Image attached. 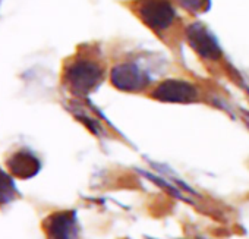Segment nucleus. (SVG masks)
<instances>
[{"label": "nucleus", "instance_id": "f257e3e1", "mask_svg": "<svg viewBox=\"0 0 249 239\" xmlns=\"http://www.w3.org/2000/svg\"><path fill=\"white\" fill-rule=\"evenodd\" d=\"M104 76L103 63L92 56H76L63 68V82L76 95H85L97 90Z\"/></svg>", "mask_w": 249, "mask_h": 239}, {"label": "nucleus", "instance_id": "f03ea898", "mask_svg": "<svg viewBox=\"0 0 249 239\" xmlns=\"http://www.w3.org/2000/svg\"><path fill=\"white\" fill-rule=\"evenodd\" d=\"M134 12L156 36H167L178 24V9L172 0H137Z\"/></svg>", "mask_w": 249, "mask_h": 239}, {"label": "nucleus", "instance_id": "7ed1b4c3", "mask_svg": "<svg viewBox=\"0 0 249 239\" xmlns=\"http://www.w3.org/2000/svg\"><path fill=\"white\" fill-rule=\"evenodd\" d=\"M185 38L188 46L195 52V55L207 62L215 63L223 59V49L211 33L208 27H205L199 21H194L185 28Z\"/></svg>", "mask_w": 249, "mask_h": 239}, {"label": "nucleus", "instance_id": "20e7f679", "mask_svg": "<svg viewBox=\"0 0 249 239\" xmlns=\"http://www.w3.org/2000/svg\"><path fill=\"white\" fill-rule=\"evenodd\" d=\"M110 84L124 92H140L144 91L150 84L151 78L148 72L135 62H119L111 66L108 72Z\"/></svg>", "mask_w": 249, "mask_h": 239}, {"label": "nucleus", "instance_id": "39448f33", "mask_svg": "<svg viewBox=\"0 0 249 239\" xmlns=\"http://www.w3.org/2000/svg\"><path fill=\"white\" fill-rule=\"evenodd\" d=\"M151 95L164 103H192L198 98V87L183 78H167L159 82Z\"/></svg>", "mask_w": 249, "mask_h": 239}, {"label": "nucleus", "instance_id": "423d86ee", "mask_svg": "<svg viewBox=\"0 0 249 239\" xmlns=\"http://www.w3.org/2000/svg\"><path fill=\"white\" fill-rule=\"evenodd\" d=\"M6 167L14 178L27 181L40 173L41 162L31 150L21 148L9 156L6 160Z\"/></svg>", "mask_w": 249, "mask_h": 239}, {"label": "nucleus", "instance_id": "0eeeda50", "mask_svg": "<svg viewBox=\"0 0 249 239\" xmlns=\"http://www.w3.org/2000/svg\"><path fill=\"white\" fill-rule=\"evenodd\" d=\"M44 227L49 239H73V219L68 213L50 216Z\"/></svg>", "mask_w": 249, "mask_h": 239}, {"label": "nucleus", "instance_id": "6e6552de", "mask_svg": "<svg viewBox=\"0 0 249 239\" xmlns=\"http://www.w3.org/2000/svg\"><path fill=\"white\" fill-rule=\"evenodd\" d=\"M19 189L11 173L0 169V207H6L19 197Z\"/></svg>", "mask_w": 249, "mask_h": 239}, {"label": "nucleus", "instance_id": "1a4fd4ad", "mask_svg": "<svg viewBox=\"0 0 249 239\" xmlns=\"http://www.w3.org/2000/svg\"><path fill=\"white\" fill-rule=\"evenodd\" d=\"M175 2L189 14H202L211 6V0H175Z\"/></svg>", "mask_w": 249, "mask_h": 239}]
</instances>
